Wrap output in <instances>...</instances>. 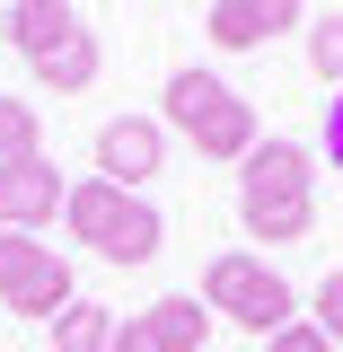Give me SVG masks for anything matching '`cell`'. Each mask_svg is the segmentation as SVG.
Here are the masks:
<instances>
[{"mask_svg": "<svg viewBox=\"0 0 343 352\" xmlns=\"http://www.w3.org/2000/svg\"><path fill=\"white\" fill-rule=\"evenodd\" d=\"M141 317H150L159 352H203V335H212V308H203V291H168V300H150Z\"/></svg>", "mask_w": 343, "mask_h": 352, "instance_id": "obj_10", "label": "cell"}, {"mask_svg": "<svg viewBox=\"0 0 343 352\" xmlns=\"http://www.w3.org/2000/svg\"><path fill=\"white\" fill-rule=\"evenodd\" d=\"M308 71H317L326 88H343V9L308 18Z\"/></svg>", "mask_w": 343, "mask_h": 352, "instance_id": "obj_16", "label": "cell"}, {"mask_svg": "<svg viewBox=\"0 0 343 352\" xmlns=\"http://www.w3.org/2000/svg\"><path fill=\"white\" fill-rule=\"evenodd\" d=\"M71 36H88L71 0H18V9H9V44L27 53V71H36V62H53Z\"/></svg>", "mask_w": 343, "mask_h": 352, "instance_id": "obj_9", "label": "cell"}, {"mask_svg": "<svg viewBox=\"0 0 343 352\" xmlns=\"http://www.w3.org/2000/svg\"><path fill=\"white\" fill-rule=\"evenodd\" d=\"M0 9H18V0H0Z\"/></svg>", "mask_w": 343, "mask_h": 352, "instance_id": "obj_22", "label": "cell"}, {"mask_svg": "<svg viewBox=\"0 0 343 352\" xmlns=\"http://www.w3.org/2000/svg\"><path fill=\"white\" fill-rule=\"evenodd\" d=\"M62 194H71V185H62V168H53V159H9V168H0V229H27V238H36L44 220H62Z\"/></svg>", "mask_w": 343, "mask_h": 352, "instance_id": "obj_7", "label": "cell"}, {"mask_svg": "<svg viewBox=\"0 0 343 352\" xmlns=\"http://www.w3.org/2000/svg\"><path fill=\"white\" fill-rule=\"evenodd\" d=\"M317 150H326V159H335V168H343V88H335V97H326V132H317Z\"/></svg>", "mask_w": 343, "mask_h": 352, "instance_id": "obj_20", "label": "cell"}, {"mask_svg": "<svg viewBox=\"0 0 343 352\" xmlns=\"http://www.w3.org/2000/svg\"><path fill=\"white\" fill-rule=\"evenodd\" d=\"M159 247H168V220H159V203H150V194H132L124 229L106 238V264H150Z\"/></svg>", "mask_w": 343, "mask_h": 352, "instance_id": "obj_12", "label": "cell"}, {"mask_svg": "<svg viewBox=\"0 0 343 352\" xmlns=\"http://www.w3.org/2000/svg\"><path fill=\"white\" fill-rule=\"evenodd\" d=\"M159 106H168L159 124H168V132H185L203 159H238V168H247V150L264 141L256 106H247L229 80H220V71H203V62H194V71H176V80L159 88Z\"/></svg>", "mask_w": 343, "mask_h": 352, "instance_id": "obj_1", "label": "cell"}, {"mask_svg": "<svg viewBox=\"0 0 343 352\" xmlns=\"http://www.w3.org/2000/svg\"><path fill=\"white\" fill-rule=\"evenodd\" d=\"M97 36H71L53 62H36V88H53V97H80V88H97Z\"/></svg>", "mask_w": 343, "mask_h": 352, "instance_id": "obj_14", "label": "cell"}, {"mask_svg": "<svg viewBox=\"0 0 343 352\" xmlns=\"http://www.w3.org/2000/svg\"><path fill=\"white\" fill-rule=\"evenodd\" d=\"M0 44H9V9H0Z\"/></svg>", "mask_w": 343, "mask_h": 352, "instance_id": "obj_21", "label": "cell"}, {"mask_svg": "<svg viewBox=\"0 0 343 352\" xmlns=\"http://www.w3.org/2000/svg\"><path fill=\"white\" fill-rule=\"evenodd\" d=\"M159 168H168V124H159V115H115V124H97V176H106V185L141 194Z\"/></svg>", "mask_w": 343, "mask_h": 352, "instance_id": "obj_4", "label": "cell"}, {"mask_svg": "<svg viewBox=\"0 0 343 352\" xmlns=\"http://www.w3.org/2000/svg\"><path fill=\"white\" fill-rule=\"evenodd\" d=\"M36 150H44L36 106H27V97H0V168H9V159H36Z\"/></svg>", "mask_w": 343, "mask_h": 352, "instance_id": "obj_15", "label": "cell"}, {"mask_svg": "<svg viewBox=\"0 0 343 352\" xmlns=\"http://www.w3.org/2000/svg\"><path fill=\"white\" fill-rule=\"evenodd\" d=\"M106 352H159V335H150V317H115V344Z\"/></svg>", "mask_w": 343, "mask_h": 352, "instance_id": "obj_18", "label": "cell"}, {"mask_svg": "<svg viewBox=\"0 0 343 352\" xmlns=\"http://www.w3.org/2000/svg\"><path fill=\"white\" fill-rule=\"evenodd\" d=\"M238 220L256 247H300L317 229V185H238Z\"/></svg>", "mask_w": 343, "mask_h": 352, "instance_id": "obj_6", "label": "cell"}, {"mask_svg": "<svg viewBox=\"0 0 343 352\" xmlns=\"http://www.w3.org/2000/svg\"><path fill=\"white\" fill-rule=\"evenodd\" d=\"M124 212H132V194H124V185H106V176H80V185L62 194V229H71V247H97V256H106V238L124 229Z\"/></svg>", "mask_w": 343, "mask_h": 352, "instance_id": "obj_8", "label": "cell"}, {"mask_svg": "<svg viewBox=\"0 0 343 352\" xmlns=\"http://www.w3.org/2000/svg\"><path fill=\"white\" fill-rule=\"evenodd\" d=\"M203 308H212V317H229V326H247V335H264V344L300 317L291 282H282L264 256H247V247H220V256L203 264Z\"/></svg>", "mask_w": 343, "mask_h": 352, "instance_id": "obj_2", "label": "cell"}, {"mask_svg": "<svg viewBox=\"0 0 343 352\" xmlns=\"http://www.w3.org/2000/svg\"><path fill=\"white\" fill-rule=\"evenodd\" d=\"M308 27V0H212V18H203V36L220 53H256L273 36H300Z\"/></svg>", "mask_w": 343, "mask_h": 352, "instance_id": "obj_5", "label": "cell"}, {"mask_svg": "<svg viewBox=\"0 0 343 352\" xmlns=\"http://www.w3.org/2000/svg\"><path fill=\"white\" fill-rule=\"evenodd\" d=\"M273 352H335V344H326V335H317V326H308V317H291V326H282V335H273Z\"/></svg>", "mask_w": 343, "mask_h": 352, "instance_id": "obj_19", "label": "cell"}, {"mask_svg": "<svg viewBox=\"0 0 343 352\" xmlns=\"http://www.w3.org/2000/svg\"><path fill=\"white\" fill-rule=\"evenodd\" d=\"M308 176H317V150L291 141V132H273V141L247 150V176H238V185H308Z\"/></svg>", "mask_w": 343, "mask_h": 352, "instance_id": "obj_11", "label": "cell"}, {"mask_svg": "<svg viewBox=\"0 0 343 352\" xmlns=\"http://www.w3.org/2000/svg\"><path fill=\"white\" fill-rule=\"evenodd\" d=\"M308 326H317V335L343 352V273H326V282H317V300H308Z\"/></svg>", "mask_w": 343, "mask_h": 352, "instance_id": "obj_17", "label": "cell"}, {"mask_svg": "<svg viewBox=\"0 0 343 352\" xmlns=\"http://www.w3.org/2000/svg\"><path fill=\"white\" fill-rule=\"evenodd\" d=\"M115 344V308L106 300H71L53 317V352H106Z\"/></svg>", "mask_w": 343, "mask_h": 352, "instance_id": "obj_13", "label": "cell"}, {"mask_svg": "<svg viewBox=\"0 0 343 352\" xmlns=\"http://www.w3.org/2000/svg\"><path fill=\"white\" fill-rule=\"evenodd\" d=\"M80 300V282H71V256L62 247H44L27 229H0V308L9 317H62V308Z\"/></svg>", "mask_w": 343, "mask_h": 352, "instance_id": "obj_3", "label": "cell"}]
</instances>
